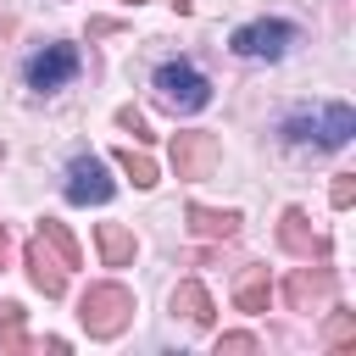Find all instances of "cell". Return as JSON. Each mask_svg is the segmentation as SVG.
Wrapping results in <instances>:
<instances>
[{
  "mask_svg": "<svg viewBox=\"0 0 356 356\" xmlns=\"http://www.w3.org/2000/svg\"><path fill=\"white\" fill-rule=\"evenodd\" d=\"M350 134H356V111L345 100H334L323 111H295L284 122V145H295V150H339Z\"/></svg>",
  "mask_w": 356,
  "mask_h": 356,
  "instance_id": "obj_1",
  "label": "cell"
},
{
  "mask_svg": "<svg viewBox=\"0 0 356 356\" xmlns=\"http://www.w3.org/2000/svg\"><path fill=\"white\" fill-rule=\"evenodd\" d=\"M150 95H156L161 111L184 117V111H200V106L211 100V78H206L200 67H189V61H161V67L150 72Z\"/></svg>",
  "mask_w": 356,
  "mask_h": 356,
  "instance_id": "obj_2",
  "label": "cell"
},
{
  "mask_svg": "<svg viewBox=\"0 0 356 356\" xmlns=\"http://www.w3.org/2000/svg\"><path fill=\"white\" fill-rule=\"evenodd\" d=\"M78 323L89 328V339H117L134 323V289L128 284H89L78 300Z\"/></svg>",
  "mask_w": 356,
  "mask_h": 356,
  "instance_id": "obj_3",
  "label": "cell"
},
{
  "mask_svg": "<svg viewBox=\"0 0 356 356\" xmlns=\"http://www.w3.org/2000/svg\"><path fill=\"white\" fill-rule=\"evenodd\" d=\"M217 161H222V139H217V134H206V128L172 134V172H178L184 184L211 178V172H217Z\"/></svg>",
  "mask_w": 356,
  "mask_h": 356,
  "instance_id": "obj_4",
  "label": "cell"
},
{
  "mask_svg": "<svg viewBox=\"0 0 356 356\" xmlns=\"http://www.w3.org/2000/svg\"><path fill=\"white\" fill-rule=\"evenodd\" d=\"M289 44H295V28H289V22H278V17L245 22V28H234V39H228V50H234V56H245V61H278Z\"/></svg>",
  "mask_w": 356,
  "mask_h": 356,
  "instance_id": "obj_5",
  "label": "cell"
},
{
  "mask_svg": "<svg viewBox=\"0 0 356 356\" xmlns=\"http://www.w3.org/2000/svg\"><path fill=\"white\" fill-rule=\"evenodd\" d=\"M78 50L72 44H44V50H33L28 61H22V78H28V89H39V95H50V89H61V83H72L78 78Z\"/></svg>",
  "mask_w": 356,
  "mask_h": 356,
  "instance_id": "obj_6",
  "label": "cell"
},
{
  "mask_svg": "<svg viewBox=\"0 0 356 356\" xmlns=\"http://www.w3.org/2000/svg\"><path fill=\"white\" fill-rule=\"evenodd\" d=\"M111 195H117V184L106 178V161L95 150H83V156L67 161V200L72 206H106Z\"/></svg>",
  "mask_w": 356,
  "mask_h": 356,
  "instance_id": "obj_7",
  "label": "cell"
},
{
  "mask_svg": "<svg viewBox=\"0 0 356 356\" xmlns=\"http://www.w3.org/2000/svg\"><path fill=\"white\" fill-rule=\"evenodd\" d=\"M22 267H28V284H33L44 300H61V295H67V273H72V267L50 250V239H44V234H33V239H28Z\"/></svg>",
  "mask_w": 356,
  "mask_h": 356,
  "instance_id": "obj_8",
  "label": "cell"
},
{
  "mask_svg": "<svg viewBox=\"0 0 356 356\" xmlns=\"http://www.w3.org/2000/svg\"><path fill=\"white\" fill-rule=\"evenodd\" d=\"M334 289H339L334 267H295L289 284H284V295H289L295 312H323V306H334Z\"/></svg>",
  "mask_w": 356,
  "mask_h": 356,
  "instance_id": "obj_9",
  "label": "cell"
},
{
  "mask_svg": "<svg viewBox=\"0 0 356 356\" xmlns=\"http://www.w3.org/2000/svg\"><path fill=\"white\" fill-rule=\"evenodd\" d=\"M278 245H284L289 256H300V261H312V256L323 261V256H328V239L312 228V217H306L300 206H284V217H278Z\"/></svg>",
  "mask_w": 356,
  "mask_h": 356,
  "instance_id": "obj_10",
  "label": "cell"
},
{
  "mask_svg": "<svg viewBox=\"0 0 356 356\" xmlns=\"http://www.w3.org/2000/svg\"><path fill=\"white\" fill-rule=\"evenodd\" d=\"M184 222H189V234H195V239H234L245 217H239L234 206H228V211H217V206H189V211H184Z\"/></svg>",
  "mask_w": 356,
  "mask_h": 356,
  "instance_id": "obj_11",
  "label": "cell"
},
{
  "mask_svg": "<svg viewBox=\"0 0 356 356\" xmlns=\"http://www.w3.org/2000/svg\"><path fill=\"white\" fill-rule=\"evenodd\" d=\"M267 295H273L267 267H256V261H250V267H239V278H234V306L256 317V312H267Z\"/></svg>",
  "mask_w": 356,
  "mask_h": 356,
  "instance_id": "obj_12",
  "label": "cell"
},
{
  "mask_svg": "<svg viewBox=\"0 0 356 356\" xmlns=\"http://www.w3.org/2000/svg\"><path fill=\"white\" fill-rule=\"evenodd\" d=\"M95 245H100L106 267H128V261H134V250H139V239H134L122 222H100V228H95Z\"/></svg>",
  "mask_w": 356,
  "mask_h": 356,
  "instance_id": "obj_13",
  "label": "cell"
},
{
  "mask_svg": "<svg viewBox=\"0 0 356 356\" xmlns=\"http://www.w3.org/2000/svg\"><path fill=\"white\" fill-rule=\"evenodd\" d=\"M172 312H184L195 328H211V295H206V284H195V278H184L178 289H172Z\"/></svg>",
  "mask_w": 356,
  "mask_h": 356,
  "instance_id": "obj_14",
  "label": "cell"
},
{
  "mask_svg": "<svg viewBox=\"0 0 356 356\" xmlns=\"http://www.w3.org/2000/svg\"><path fill=\"white\" fill-rule=\"evenodd\" d=\"M22 317H28V312H22L17 300L0 306V356H28V350H33V339L22 334Z\"/></svg>",
  "mask_w": 356,
  "mask_h": 356,
  "instance_id": "obj_15",
  "label": "cell"
},
{
  "mask_svg": "<svg viewBox=\"0 0 356 356\" xmlns=\"http://www.w3.org/2000/svg\"><path fill=\"white\" fill-rule=\"evenodd\" d=\"M323 345H328V350H345V345H356V312H345V306H328Z\"/></svg>",
  "mask_w": 356,
  "mask_h": 356,
  "instance_id": "obj_16",
  "label": "cell"
},
{
  "mask_svg": "<svg viewBox=\"0 0 356 356\" xmlns=\"http://www.w3.org/2000/svg\"><path fill=\"white\" fill-rule=\"evenodd\" d=\"M39 234L50 239V250H56V256H61L67 267H78V261H83V250H78V239L67 234V222H56V217H44V222H39Z\"/></svg>",
  "mask_w": 356,
  "mask_h": 356,
  "instance_id": "obj_17",
  "label": "cell"
},
{
  "mask_svg": "<svg viewBox=\"0 0 356 356\" xmlns=\"http://www.w3.org/2000/svg\"><path fill=\"white\" fill-rule=\"evenodd\" d=\"M117 167H122L139 189H150V184H156V161H150L145 150H134V145H122V150H117Z\"/></svg>",
  "mask_w": 356,
  "mask_h": 356,
  "instance_id": "obj_18",
  "label": "cell"
},
{
  "mask_svg": "<svg viewBox=\"0 0 356 356\" xmlns=\"http://www.w3.org/2000/svg\"><path fill=\"white\" fill-rule=\"evenodd\" d=\"M117 128H122V134H134V145H150V139H156V134H150V122H145L134 106H122V111H117Z\"/></svg>",
  "mask_w": 356,
  "mask_h": 356,
  "instance_id": "obj_19",
  "label": "cell"
},
{
  "mask_svg": "<svg viewBox=\"0 0 356 356\" xmlns=\"http://www.w3.org/2000/svg\"><path fill=\"white\" fill-rule=\"evenodd\" d=\"M256 350V334H222L217 339V356H250Z\"/></svg>",
  "mask_w": 356,
  "mask_h": 356,
  "instance_id": "obj_20",
  "label": "cell"
},
{
  "mask_svg": "<svg viewBox=\"0 0 356 356\" xmlns=\"http://www.w3.org/2000/svg\"><path fill=\"white\" fill-rule=\"evenodd\" d=\"M328 200H334V206L345 211V206L356 200V172H339V178H334V189H328Z\"/></svg>",
  "mask_w": 356,
  "mask_h": 356,
  "instance_id": "obj_21",
  "label": "cell"
},
{
  "mask_svg": "<svg viewBox=\"0 0 356 356\" xmlns=\"http://www.w3.org/2000/svg\"><path fill=\"white\" fill-rule=\"evenodd\" d=\"M172 11H178V17H189V11H195V0H172Z\"/></svg>",
  "mask_w": 356,
  "mask_h": 356,
  "instance_id": "obj_22",
  "label": "cell"
},
{
  "mask_svg": "<svg viewBox=\"0 0 356 356\" xmlns=\"http://www.w3.org/2000/svg\"><path fill=\"white\" fill-rule=\"evenodd\" d=\"M6 250H11V239H6V222H0V267H6Z\"/></svg>",
  "mask_w": 356,
  "mask_h": 356,
  "instance_id": "obj_23",
  "label": "cell"
},
{
  "mask_svg": "<svg viewBox=\"0 0 356 356\" xmlns=\"http://www.w3.org/2000/svg\"><path fill=\"white\" fill-rule=\"evenodd\" d=\"M0 167H6V145H0Z\"/></svg>",
  "mask_w": 356,
  "mask_h": 356,
  "instance_id": "obj_24",
  "label": "cell"
},
{
  "mask_svg": "<svg viewBox=\"0 0 356 356\" xmlns=\"http://www.w3.org/2000/svg\"><path fill=\"white\" fill-rule=\"evenodd\" d=\"M128 6H139V0H128Z\"/></svg>",
  "mask_w": 356,
  "mask_h": 356,
  "instance_id": "obj_25",
  "label": "cell"
}]
</instances>
